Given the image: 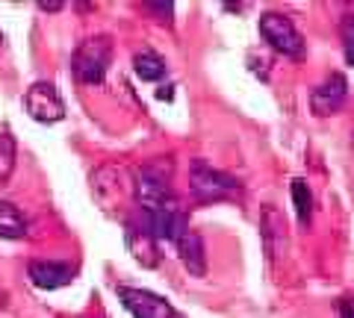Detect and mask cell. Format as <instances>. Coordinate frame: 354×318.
Segmentation results:
<instances>
[{
  "label": "cell",
  "mask_w": 354,
  "mask_h": 318,
  "mask_svg": "<svg viewBox=\"0 0 354 318\" xmlns=\"http://www.w3.org/2000/svg\"><path fill=\"white\" fill-rule=\"evenodd\" d=\"M189 192L198 203H216V201H236L242 195V186L236 177L213 168L204 159H192L189 166Z\"/></svg>",
  "instance_id": "6da1fadb"
},
{
  "label": "cell",
  "mask_w": 354,
  "mask_h": 318,
  "mask_svg": "<svg viewBox=\"0 0 354 318\" xmlns=\"http://www.w3.org/2000/svg\"><path fill=\"white\" fill-rule=\"evenodd\" d=\"M109 59H113V41L106 36H92L86 39L80 48H77L74 59H71V68L74 77L86 86H97L104 83L106 68H109Z\"/></svg>",
  "instance_id": "7a4b0ae2"
},
{
  "label": "cell",
  "mask_w": 354,
  "mask_h": 318,
  "mask_svg": "<svg viewBox=\"0 0 354 318\" xmlns=\"http://www.w3.org/2000/svg\"><path fill=\"white\" fill-rule=\"evenodd\" d=\"M260 36L269 41L272 50L283 53V57H292V59H301L304 57V39H301V32L295 30L290 15L263 12L260 15Z\"/></svg>",
  "instance_id": "3957f363"
},
{
  "label": "cell",
  "mask_w": 354,
  "mask_h": 318,
  "mask_svg": "<svg viewBox=\"0 0 354 318\" xmlns=\"http://www.w3.org/2000/svg\"><path fill=\"white\" fill-rule=\"evenodd\" d=\"M24 109L32 121L57 124L65 118V103L53 83H32L24 92Z\"/></svg>",
  "instance_id": "277c9868"
},
{
  "label": "cell",
  "mask_w": 354,
  "mask_h": 318,
  "mask_svg": "<svg viewBox=\"0 0 354 318\" xmlns=\"http://www.w3.org/2000/svg\"><path fill=\"white\" fill-rule=\"evenodd\" d=\"M118 298L133 318H180V312H177L169 301L148 292V289L118 286Z\"/></svg>",
  "instance_id": "5b68a950"
},
{
  "label": "cell",
  "mask_w": 354,
  "mask_h": 318,
  "mask_svg": "<svg viewBox=\"0 0 354 318\" xmlns=\"http://www.w3.org/2000/svg\"><path fill=\"white\" fill-rule=\"evenodd\" d=\"M124 245L142 268H157L160 266V248H157L160 242L153 239L151 227L142 215L130 218V221L124 224Z\"/></svg>",
  "instance_id": "8992f818"
},
{
  "label": "cell",
  "mask_w": 354,
  "mask_h": 318,
  "mask_svg": "<svg viewBox=\"0 0 354 318\" xmlns=\"http://www.w3.org/2000/svg\"><path fill=\"white\" fill-rule=\"evenodd\" d=\"M27 277L32 286L39 289H62L68 286V283H74V266H68V262H53V259H32L27 266Z\"/></svg>",
  "instance_id": "52a82bcc"
},
{
  "label": "cell",
  "mask_w": 354,
  "mask_h": 318,
  "mask_svg": "<svg viewBox=\"0 0 354 318\" xmlns=\"http://www.w3.org/2000/svg\"><path fill=\"white\" fill-rule=\"evenodd\" d=\"M346 95H348V80L342 74H330L322 86H316L310 92V106L313 112L322 118V115H334L337 109L346 103Z\"/></svg>",
  "instance_id": "ba28073f"
},
{
  "label": "cell",
  "mask_w": 354,
  "mask_h": 318,
  "mask_svg": "<svg viewBox=\"0 0 354 318\" xmlns=\"http://www.w3.org/2000/svg\"><path fill=\"white\" fill-rule=\"evenodd\" d=\"M174 248H177V257H180L183 268L192 274V277H204L207 274V254H204V239L201 233H195L192 227L180 230L174 236Z\"/></svg>",
  "instance_id": "9c48e42d"
},
{
  "label": "cell",
  "mask_w": 354,
  "mask_h": 318,
  "mask_svg": "<svg viewBox=\"0 0 354 318\" xmlns=\"http://www.w3.org/2000/svg\"><path fill=\"white\" fill-rule=\"evenodd\" d=\"M260 233H263V245H266V254H269V262L281 254L286 248V224H283V215L278 212V206H263L260 212Z\"/></svg>",
  "instance_id": "30bf717a"
},
{
  "label": "cell",
  "mask_w": 354,
  "mask_h": 318,
  "mask_svg": "<svg viewBox=\"0 0 354 318\" xmlns=\"http://www.w3.org/2000/svg\"><path fill=\"white\" fill-rule=\"evenodd\" d=\"M133 71H136L139 80L157 83V80H162V77L169 74V65H165V59L160 57V53H153L151 48H145V50H139L136 57H133Z\"/></svg>",
  "instance_id": "8fae6325"
},
{
  "label": "cell",
  "mask_w": 354,
  "mask_h": 318,
  "mask_svg": "<svg viewBox=\"0 0 354 318\" xmlns=\"http://www.w3.org/2000/svg\"><path fill=\"white\" fill-rule=\"evenodd\" d=\"M30 233V224L24 212L12 201H0V236L3 239H24Z\"/></svg>",
  "instance_id": "7c38bea8"
},
{
  "label": "cell",
  "mask_w": 354,
  "mask_h": 318,
  "mask_svg": "<svg viewBox=\"0 0 354 318\" xmlns=\"http://www.w3.org/2000/svg\"><path fill=\"white\" fill-rule=\"evenodd\" d=\"M292 203H295V212H298V224L307 227L310 215H313V195H310L307 183L301 177L292 180Z\"/></svg>",
  "instance_id": "4fadbf2b"
},
{
  "label": "cell",
  "mask_w": 354,
  "mask_h": 318,
  "mask_svg": "<svg viewBox=\"0 0 354 318\" xmlns=\"http://www.w3.org/2000/svg\"><path fill=\"white\" fill-rule=\"evenodd\" d=\"M12 168H15V136L3 130L0 133V183L9 180Z\"/></svg>",
  "instance_id": "5bb4252c"
},
{
  "label": "cell",
  "mask_w": 354,
  "mask_h": 318,
  "mask_svg": "<svg viewBox=\"0 0 354 318\" xmlns=\"http://www.w3.org/2000/svg\"><path fill=\"white\" fill-rule=\"evenodd\" d=\"M339 36H342V53H346V65H351V68H354V12L342 15Z\"/></svg>",
  "instance_id": "9a60e30c"
},
{
  "label": "cell",
  "mask_w": 354,
  "mask_h": 318,
  "mask_svg": "<svg viewBox=\"0 0 354 318\" xmlns=\"http://www.w3.org/2000/svg\"><path fill=\"white\" fill-rule=\"evenodd\" d=\"M145 9H148V12H160V15H165V21H171V12H174V6H171V3H145Z\"/></svg>",
  "instance_id": "2e32d148"
},
{
  "label": "cell",
  "mask_w": 354,
  "mask_h": 318,
  "mask_svg": "<svg viewBox=\"0 0 354 318\" xmlns=\"http://www.w3.org/2000/svg\"><path fill=\"white\" fill-rule=\"evenodd\" d=\"M337 310H339V318H354V301L351 298H342Z\"/></svg>",
  "instance_id": "e0dca14e"
},
{
  "label": "cell",
  "mask_w": 354,
  "mask_h": 318,
  "mask_svg": "<svg viewBox=\"0 0 354 318\" xmlns=\"http://www.w3.org/2000/svg\"><path fill=\"white\" fill-rule=\"evenodd\" d=\"M39 9H44V12H57V9H62V3H39Z\"/></svg>",
  "instance_id": "ac0fdd59"
},
{
  "label": "cell",
  "mask_w": 354,
  "mask_h": 318,
  "mask_svg": "<svg viewBox=\"0 0 354 318\" xmlns=\"http://www.w3.org/2000/svg\"><path fill=\"white\" fill-rule=\"evenodd\" d=\"M0 45H3V36H0Z\"/></svg>",
  "instance_id": "d6986e66"
}]
</instances>
